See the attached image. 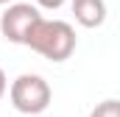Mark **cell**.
<instances>
[{
  "instance_id": "cell-1",
  "label": "cell",
  "mask_w": 120,
  "mask_h": 117,
  "mask_svg": "<svg viewBox=\"0 0 120 117\" xmlns=\"http://www.w3.org/2000/svg\"><path fill=\"white\" fill-rule=\"evenodd\" d=\"M25 48L34 53L45 56L48 61H67L75 50V28L64 20H48V17H36L34 25L25 33Z\"/></svg>"
},
{
  "instance_id": "cell-2",
  "label": "cell",
  "mask_w": 120,
  "mask_h": 117,
  "mask_svg": "<svg viewBox=\"0 0 120 117\" xmlns=\"http://www.w3.org/2000/svg\"><path fill=\"white\" fill-rule=\"evenodd\" d=\"M50 98H53L50 84L36 73L17 75L8 87V100L20 114H42L50 106Z\"/></svg>"
},
{
  "instance_id": "cell-3",
  "label": "cell",
  "mask_w": 120,
  "mask_h": 117,
  "mask_svg": "<svg viewBox=\"0 0 120 117\" xmlns=\"http://www.w3.org/2000/svg\"><path fill=\"white\" fill-rule=\"evenodd\" d=\"M36 17H42L36 6H31V3H8V8L0 14V33L8 42L22 45L25 33H28V28L34 25Z\"/></svg>"
},
{
  "instance_id": "cell-4",
  "label": "cell",
  "mask_w": 120,
  "mask_h": 117,
  "mask_svg": "<svg viewBox=\"0 0 120 117\" xmlns=\"http://www.w3.org/2000/svg\"><path fill=\"white\" fill-rule=\"evenodd\" d=\"M75 22L84 28H98L106 20V3L103 0H73Z\"/></svg>"
},
{
  "instance_id": "cell-5",
  "label": "cell",
  "mask_w": 120,
  "mask_h": 117,
  "mask_svg": "<svg viewBox=\"0 0 120 117\" xmlns=\"http://www.w3.org/2000/svg\"><path fill=\"white\" fill-rule=\"evenodd\" d=\"M90 117H120V100H115V98L101 100V103L90 112Z\"/></svg>"
},
{
  "instance_id": "cell-6",
  "label": "cell",
  "mask_w": 120,
  "mask_h": 117,
  "mask_svg": "<svg viewBox=\"0 0 120 117\" xmlns=\"http://www.w3.org/2000/svg\"><path fill=\"white\" fill-rule=\"evenodd\" d=\"M36 6H42V8H48V11H56L64 6V0H36Z\"/></svg>"
},
{
  "instance_id": "cell-7",
  "label": "cell",
  "mask_w": 120,
  "mask_h": 117,
  "mask_svg": "<svg viewBox=\"0 0 120 117\" xmlns=\"http://www.w3.org/2000/svg\"><path fill=\"white\" fill-rule=\"evenodd\" d=\"M6 89H8V81H6V73H3V67H0V98L6 95Z\"/></svg>"
},
{
  "instance_id": "cell-8",
  "label": "cell",
  "mask_w": 120,
  "mask_h": 117,
  "mask_svg": "<svg viewBox=\"0 0 120 117\" xmlns=\"http://www.w3.org/2000/svg\"><path fill=\"white\" fill-rule=\"evenodd\" d=\"M8 3H14V0H0V6H8Z\"/></svg>"
}]
</instances>
